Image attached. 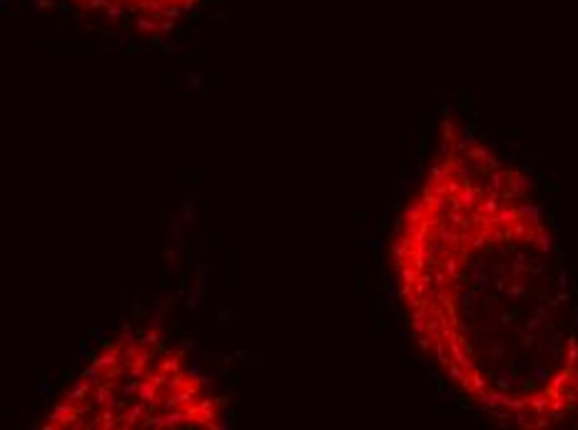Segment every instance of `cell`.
<instances>
[{"mask_svg": "<svg viewBox=\"0 0 578 430\" xmlns=\"http://www.w3.org/2000/svg\"><path fill=\"white\" fill-rule=\"evenodd\" d=\"M406 326L471 408L514 430L578 428V296L531 174L446 112L394 221Z\"/></svg>", "mask_w": 578, "mask_h": 430, "instance_id": "1", "label": "cell"}, {"mask_svg": "<svg viewBox=\"0 0 578 430\" xmlns=\"http://www.w3.org/2000/svg\"><path fill=\"white\" fill-rule=\"evenodd\" d=\"M229 401L160 328L102 341L37 428L43 430H224Z\"/></svg>", "mask_w": 578, "mask_h": 430, "instance_id": "2", "label": "cell"}]
</instances>
